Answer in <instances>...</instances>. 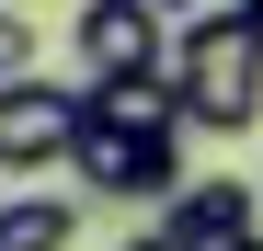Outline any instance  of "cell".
I'll list each match as a JSON object with an SVG mask.
<instances>
[{
  "instance_id": "obj_10",
  "label": "cell",
  "mask_w": 263,
  "mask_h": 251,
  "mask_svg": "<svg viewBox=\"0 0 263 251\" xmlns=\"http://www.w3.org/2000/svg\"><path fill=\"white\" fill-rule=\"evenodd\" d=\"M217 251H263V228H240V240H217Z\"/></svg>"
},
{
  "instance_id": "obj_1",
  "label": "cell",
  "mask_w": 263,
  "mask_h": 251,
  "mask_svg": "<svg viewBox=\"0 0 263 251\" xmlns=\"http://www.w3.org/2000/svg\"><path fill=\"white\" fill-rule=\"evenodd\" d=\"M160 80L195 137H252L263 126V0H206L195 23H172Z\"/></svg>"
},
{
  "instance_id": "obj_11",
  "label": "cell",
  "mask_w": 263,
  "mask_h": 251,
  "mask_svg": "<svg viewBox=\"0 0 263 251\" xmlns=\"http://www.w3.org/2000/svg\"><path fill=\"white\" fill-rule=\"evenodd\" d=\"M126 251H172V240H160V228H138V240H126Z\"/></svg>"
},
{
  "instance_id": "obj_9",
  "label": "cell",
  "mask_w": 263,
  "mask_h": 251,
  "mask_svg": "<svg viewBox=\"0 0 263 251\" xmlns=\"http://www.w3.org/2000/svg\"><path fill=\"white\" fill-rule=\"evenodd\" d=\"M149 12H160V23H195V12H206V0H149Z\"/></svg>"
},
{
  "instance_id": "obj_2",
  "label": "cell",
  "mask_w": 263,
  "mask_h": 251,
  "mask_svg": "<svg viewBox=\"0 0 263 251\" xmlns=\"http://www.w3.org/2000/svg\"><path fill=\"white\" fill-rule=\"evenodd\" d=\"M69 172H80L92 205H172V194H183V126H172V137H126V126H92V114H80Z\"/></svg>"
},
{
  "instance_id": "obj_5",
  "label": "cell",
  "mask_w": 263,
  "mask_h": 251,
  "mask_svg": "<svg viewBox=\"0 0 263 251\" xmlns=\"http://www.w3.org/2000/svg\"><path fill=\"white\" fill-rule=\"evenodd\" d=\"M240 228H263V194L240 172H183V194L160 205V240L172 251H217V240H240Z\"/></svg>"
},
{
  "instance_id": "obj_12",
  "label": "cell",
  "mask_w": 263,
  "mask_h": 251,
  "mask_svg": "<svg viewBox=\"0 0 263 251\" xmlns=\"http://www.w3.org/2000/svg\"><path fill=\"white\" fill-rule=\"evenodd\" d=\"M252 194H263V183H252Z\"/></svg>"
},
{
  "instance_id": "obj_7",
  "label": "cell",
  "mask_w": 263,
  "mask_h": 251,
  "mask_svg": "<svg viewBox=\"0 0 263 251\" xmlns=\"http://www.w3.org/2000/svg\"><path fill=\"white\" fill-rule=\"evenodd\" d=\"M80 114L92 126H126V137H172V80H115V92H80Z\"/></svg>"
},
{
  "instance_id": "obj_8",
  "label": "cell",
  "mask_w": 263,
  "mask_h": 251,
  "mask_svg": "<svg viewBox=\"0 0 263 251\" xmlns=\"http://www.w3.org/2000/svg\"><path fill=\"white\" fill-rule=\"evenodd\" d=\"M12 80H34V23L0 0V92H12Z\"/></svg>"
},
{
  "instance_id": "obj_3",
  "label": "cell",
  "mask_w": 263,
  "mask_h": 251,
  "mask_svg": "<svg viewBox=\"0 0 263 251\" xmlns=\"http://www.w3.org/2000/svg\"><path fill=\"white\" fill-rule=\"evenodd\" d=\"M69 57H80V92H115V80H160L172 69V23L149 0H80L69 23Z\"/></svg>"
},
{
  "instance_id": "obj_4",
  "label": "cell",
  "mask_w": 263,
  "mask_h": 251,
  "mask_svg": "<svg viewBox=\"0 0 263 251\" xmlns=\"http://www.w3.org/2000/svg\"><path fill=\"white\" fill-rule=\"evenodd\" d=\"M80 149V80H12L0 92V172L12 183H34V172H58V160Z\"/></svg>"
},
{
  "instance_id": "obj_6",
  "label": "cell",
  "mask_w": 263,
  "mask_h": 251,
  "mask_svg": "<svg viewBox=\"0 0 263 251\" xmlns=\"http://www.w3.org/2000/svg\"><path fill=\"white\" fill-rule=\"evenodd\" d=\"M80 217H92V205L80 194H0V251H80Z\"/></svg>"
}]
</instances>
